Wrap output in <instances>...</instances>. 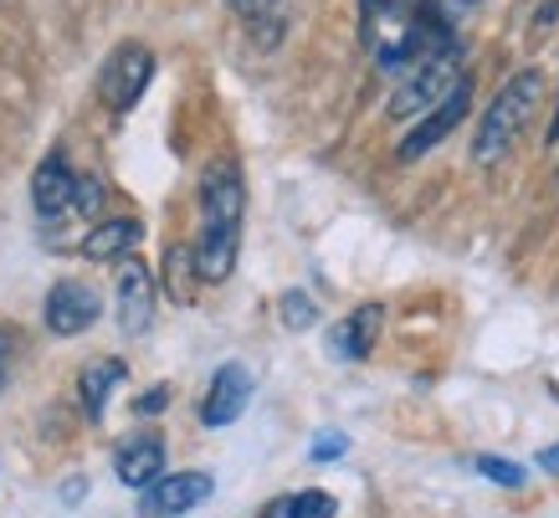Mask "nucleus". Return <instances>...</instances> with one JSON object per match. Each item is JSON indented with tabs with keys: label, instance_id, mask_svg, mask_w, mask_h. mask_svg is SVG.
<instances>
[{
	"label": "nucleus",
	"instance_id": "obj_10",
	"mask_svg": "<svg viewBox=\"0 0 559 518\" xmlns=\"http://www.w3.org/2000/svg\"><path fill=\"white\" fill-rule=\"evenodd\" d=\"M114 472H119L123 487L150 493V487L165 478V442H159V436H129V442H119V451H114Z\"/></svg>",
	"mask_w": 559,
	"mask_h": 518
},
{
	"label": "nucleus",
	"instance_id": "obj_17",
	"mask_svg": "<svg viewBox=\"0 0 559 518\" xmlns=\"http://www.w3.org/2000/svg\"><path fill=\"white\" fill-rule=\"evenodd\" d=\"M401 11V0H359V26H365V42L374 47V36H380V21H390Z\"/></svg>",
	"mask_w": 559,
	"mask_h": 518
},
{
	"label": "nucleus",
	"instance_id": "obj_7",
	"mask_svg": "<svg viewBox=\"0 0 559 518\" xmlns=\"http://www.w3.org/2000/svg\"><path fill=\"white\" fill-rule=\"evenodd\" d=\"M98 293H93V287L87 283H57L47 293V308H41V314H47V329L51 334H62V339H72V334H83V329H93V323H98Z\"/></svg>",
	"mask_w": 559,
	"mask_h": 518
},
{
	"label": "nucleus",
	"instance_id": "obj_24",
	"mask_svg": "<svg viewBox=\"0 0 559 518\" xmlns=\"http://www.w3.org/2000/svg\"><path fill=\"white\" fill-rule=\"evenodd\" d=\"M539 468H544V472H559V447L539 451Z\"/></svg>",
	"mask_w": 559,
	"mask_h": 518
},
{
	"label": "nucleus",
	"instance_id": "obj_8",
	"mask_svg": "<svg viewBox=\"0 0 559 518\" xmlns=\"http://www.w3.org/2000/svg\"><path fill=\"white\" fill-rule=\"evenodd\" d=\"M247 401H252V369L231 360V365L216 369V380H211V390H205L201 421L205 426H231V421L247 411Z\"/></svg>",
	"mask_w": 559,
	"mask_h": 518
},
{
	"label": "nucleus",
	"instance_id": "obj_12",
	"mask_svg": "<svg viewBox=\"0 0 559 518\" xmlns=\"http://www.w3.org/2000/svg\"><path fill=\"white\" fill-rule=\"evenodd\" d=\"M139 236H144V226H139V221H129V216L103 221V226H93V232H87L83 251L93 257V262H119V257H129V251H134Z\"/></svg>",
	"mask_w": 559,
	"mask_h": 518
},
{
	"label": "nucleus",
	"instance_id": "obj_14",
	"mask_svg": "<svg viewBox=\"0 0 559 518\" xmlns=\"http://www.w3.org/2000/svg\"><path fill=\"white\" fill-rule=\"evenodd\" d=\"M123 380V365L119 360H93V365L78 375V396H83V411L87 421H103V405H108V390Z\"/></svg>",
	"mask_w": 559,
	"mask_h": 518
},
{
	"label": "nucleus",
	"instance_id": "obj_25",
	"mask_svg": "<svg viewBox=\"0 0 559 518\" xmlns=\"http://www.w3.org/2000/svg\"><path fill=\"white\" fill-rule=\"evenodd\" d=\"M5 360H11V344H5V334H0V380H5Z\"/></svg>",
	"mask_w": 559,
	"mask_h": 518
},
{
	"label": "nucleus",
	"instance_id": "obj_4",
	"mask_svg": "<svg viewBox=\"0 0 559 518\" xmlns=\"http://www.w3.org/2000/svg\"><path fill=\"white\" fill-rule=\"evenodd\" d=\"M154 78V57L150 47H139V42H123L98 72V98L108 114H129L139 98H144V87Z\"/></svg>",
	"mask_w": 559,
	"mask_h": 518
},
{
	"label": "nucleus",
	"instance_id": "obj_16",
	"mask_svg": "<svg viewBox=\"0 0 559 518\" xmlns=\"http://www.w3.org/2000/svg\"><path fill=\"white\" fill-rule=\"evenodd\" d=\"M241 21H252L257 32H277L283 26V0H231Z\"/></svg>",
	"mask_w": 559,
	"mask_h": 518
},
{
	"label": "nucleus",
	"instance_id": "obj_22",
	"mask_svg": "<svg viewBox=\"0 0 559 518\" xmlns=\"http://www.w3.org/2000/svg\"><path fill=\"white\" fill-rule=\"evenodd\" d=\"M165 401H170V390H165V385H154L150 396H139V411H144V416H154V411H165Z\"/></svg>",
	"mask_w": 559,
	"mask_h": 518
},
{
	"label": "nucleus",
	"instance_id": "obj_6",
	"mask_svg": "<svg viewBox=\"0 0 559 518\" xmlns=\"http://www.w3.org/2000/svg\"><path fill=\"white\" fill-rule=\"evenodd\" d=\"M211 472H170V478H159V483L144 493V518H180L190 508H201L211 498Z\"/></svg>",
	"mask_w": 559,
	"mask_h": 518
},
{
	"label": "nucleus",
	"instance_id": "obj_20",
	"mask_svg": "<svg viewBox=\"0 0 559 518\" xmlns=\"http://www.w3.org/2000/svg\"><path fill=\"white\" fill-rule=\"evenodd\" d=\"M283 318H288V329H308L313 323V298L308 293H288L283 298Z\"/></svg>",
	"mask_w": 559,
	"mask_h": 518
},
{
	"label": "nucleus",
	"instance_id": "obj_9",
	"mask_svg": "<svg viewBox=\"0 0 559 518\" xmlns=\"http://www.w3.org/2000/svg\"><path fill=\"white\" fill-rule=\"evenodd\" d=\"M467 98H473V83H462L447 103H437V108H431V114H426L421 123H416V129H411V134L401 139V150H395V154H401V160L411 165V160H421L426 150H437L441 139H447L452 129H457V118L467 114Z\"/></svg>",
	"mask_w": 559,
	"mask_h": 518
},
{
	"label": "nucleus",
	"instance_id": "obj_2",
	"mask_svg": "<svg viewBox=\"0 0 559 518\" xmlns=\"http://www.w3.org/2000/svg\"><path fill=\"white\" fill-rule=\"evenodd\" d=\"M539 98H544V72L524 68L513 72L509 83L498 87V98L488 103V114L477 123L473 134V160L477 165H492V160H503L513 150V139L528 129V118L539 114Z\"/></svg>",
	"mask_w": 559,
	"mask_h": 518
},
{
	"label": "nucleus",
	"instance_id": "obj_26",
	"mask_svg": "<svg viewBox=\"0 0 559 518\" xmlns=\"http://www.w3.org/2000/svg\"><path fill=\"white\" fill-rule=\"evenodd\" d=\"M559 139V108H555V123H549V144H555Z\"/></svg>",
	"mask_w": 559,
	"mask_h": 518
},
{
	"label": "nucleus",
	"instance_id": "obj_1",
	"mask_svg": "<svg viewBox=\"0 0 559 518\" xmlns=\"http://www.w3.org/2000/svg\"><path fill=\"white\" fill-rule=\"evenodd\" d=\"M241 216H247V185H241L237 160H216L201 175V232H195V278L201 283H226L237 268Z\"/></svg>",
	"mask_w": 559,
	"mask_h": 518
},
{
	"label": "nucleus",
	"instance_id": "obj_21",
	"mask_svg": "<svg viewBox=\"0 0 559 518\" xmlns=\"http://www.w3.org/2000/svg\"><path fill=\"white\" fill-rule=\"evenodd\" d=\"M349 451V436L344 432H319L313 436V462H334V457H344Z\"/></svg>",
	"mask_w": 559,
	"mask_h": 518
},
{
	"label": "nucleus",
	"instance_id": "obj_5",
	"mask_svg": "<svg viewBox=\"0 0 559 518\" xmlns=\"http://www.w3.org/2000/svg\"><path fill=\"white\" fill-rule=\"evenodd\" d=\"M32 201L41 226H62L68 216H83V180L68 169L62 154H47L32 175Z\"/></svg>",
	"mask_w": 559,
	"mask_h": 518
},
{
	"label": "nucleus",
	"instance_id": "obj_18",
	"mask_svg": "<svg viewBox=\"0 0 559 518\" xmlns=\"http://www.w3.org/2000/svg\"><path fill=\"white\" fill-rule=\"evenodd\" d=\"M477 472H483V478H492V483H503V487L524 483V468H513V462H503V457H477Z\"/></svg>",
	"mask_w": 559,
	"mask_h": 518
},
{
	"label": "nucleus",
	"instance_id": "obj_11",
	"mask_svg": "<svg viewBox=\"0 0 559 518\" xmlns=\"http://www.w3.org/2000/svg\"><path fill=\"white\" fill-rule=\"evenodd\" d=\"M154 318V278L139 257H123L119 272V329L123 334H144Z\"/></svg>",
	"mask_w": 559,
	"mask_h": 518
},
{
	"label": "nucleus",
	"instance_id": "obj_15",
	"mask_svg": "<svg viewBox=\"0 0 559 518\" xmlns=\"http://www.w3.org/2000/svg\"><path fill=\"white\" fill-rule=\"evenodd\" d=\"M340 514V503L319 493V487H304V493H283V498L262 503V514L257 518H334Z\"/></svg>",
	"mask_w": 559,
	"mask_h": 518
},
{
	"label": "nucleus",
	"instance_id": "obj_19",
	"mask_svg": "<svg viewBox=\"0 0 559 518\" xmlns=\"http://www.w3.org/2000/svg\"><path fill=\"white\" fill-rule=\"evenodd\" d=\"M473 5H477V0H421V11H431V16H437V21H447L452 32H457V21L467 16Z\"/></svg>",
	"mask_w": 559,
	"mask_h": 518
},
{
	"label": "nucleus",
	"instance_id": "obj_13",
	"mask_svg": "<svg viewBox=\"0 0 559 518\" xmlns=\"http://www.w3.org/2000/svg\"><path fill=\"white\" fill-rule=\"evenodd\" d=\"M380 323H385V308H380V303H365V308H359V314L340 329L334 350H340L344 360H370L374 334H380Z\"/></svg>",
	"mask_w": 559,
	"mask_h": 518
},
{
	"label": "nucleus",
	"instance_id": "obj_3",
	"mask_svg": "<svg viewBox=\"0 0 559 518\" xmlns=\"http://www.w3.org/2000/svg\"><path fill=\"white\" fill-rule=\"evenodd\" d=\"M462 83H467V78H462V51L437 57V62H426V68H416V72H406V78H401L395 98H390V118L431 114V108L452 98Z\"/></svg>",
	"mask_w": 559,
	"mask_h": 518
},
{
	"label": "nucleus",
	"instance_id": "obj_23",
	"mask_svg": "<svg viewBox=\"0 0 559 518\" xmlns=\"http://www.w3.org/2000/svg\"><path fill=\"white\" fill-rule=\"evenodd\" d=\"M62 498H68V503L83 498V478H68V483H62Z\"/></svg>",
	"mask_w": 559,
	"mask_h": 518
}]
</instances>
